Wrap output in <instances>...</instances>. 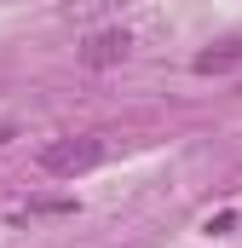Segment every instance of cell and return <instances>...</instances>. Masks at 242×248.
Instances as JSON below:
<instances>
[{
    "label": "cell",
    "instance_id": "5",
    "mask_svg": "<svg viewBox=\"0 0 242 248\" xmlns=\"http://www.w3.org/2000/svg\"><path fill=\"white\" fill-rule=\"evenodd\" d=\"M52 214H75V196H35L29 219H52Z\"/></svg>",
    "mask_w": 242,
    "mask_h": 248
},
{
    "label": "cell",
    "instance_id": "4",
    "mask_svg": "<svg viewBox=\"0 0 242 248\" xmlns=\"http://www.w3.org/2000/svg\"><path fill=\"white\" fill-rule=\"evenodd\" d=\"M121 6H127V0H75V6H69V17H75V23H92V17L121 12Z\"/></svg>",
    "mask_w": 242,
    "mask_h": 248
},
{
    "label": "cell",
    "instance_id": "2",
    "mask_svg": "<svg viewBox=\"0 0 242 248\" xmlns=\"http://www.w3.org/2000/svg\"><path fill=\"white\" fill-rule=\"evenodd\" d=\"M127 52H133V35H127V29H92V35L75 46L81 69H116V63H127Z\"/></svg>",
    "mask_w": 242,
    "mask_h": 248
},
{
    "label": "cell",
    "instance_id": "6",
    "mask_svg": "<svg viewBox=\"0 0 242 248\" xmlns=\"http://www.w3.org/2000/svg\"><path fill=\"white\" fill-rule=\"evenodd\" d=\"M12 139H17V127H12V122H0V144H12Z\"/></svg>",
    "mask_w": 242,
    "mask_h": 248
},
{
    "label": "cell",
    "instance_id": "1",
    "mask_svg": "<svg viewBox=\"0 0 242 248\" xmlns=\"http://www.w3.org/2000/svg\"><path fill=\"white\" fill-rule=\"evenodd\" d=\"M104 156H110V144H104L98 133H75V139H52V144L41 150V173H52V179H75V173L98 168Z\"/></svg>",
    "mask_w": 242,
    "mask_h": 248
},
{
    "label": "cell",
    "instance_id": "3",
    "mask_svg": "<svg viewBox=\"0 0 242 248\" xmlns=\"http://www.w3.org/2000/svg\"><path fill=\"white\" fill-rule=\"evenodd\" d=\"M237 63H242V41H219V46L196 52V75H225V69H237Z\"/></svg>",
    "mask_w": 242,
    "mask_h": 248
}]
</instances>
